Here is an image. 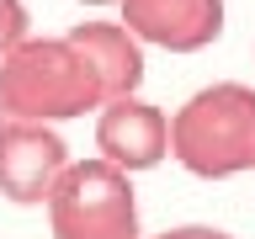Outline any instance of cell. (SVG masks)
I'll return each mask as SVG.
<instances>
[{
    "instance_id": "5b68a950",
    "label": "cell",
    "mask_w": 255,
    "mask_h": 239,
    "mask_svg": "<svg viewBox=\"0 0 255 239\" xmlns=\"http://www.w3.org/2000/svg\"><path fill=\"white\" fill-rule=\"evenodd\" d=\"M96 149L123 175L154 170L170 154V117L143 96H117V101H107L96 112Z\"/></svg>"
},
{
    "instance_id": "277c9868",
    "label": "cell",
    "mask_w": 255,
    "mask_h": 239,
    "mask_svg": "<svg viewBox=\"0 0 255 239\" xmlns=\"http://www.w3.org/2000/svg\"><path fill=\"white\" fill-rule=\"evenodd\" d=\"M69 165H75L69 159V143L48 122L0 117V197L5 202H21V207L48 202Z\"/></svg>"
},
{
    "instance_id": "ba28073f",
    "label": "cell",
    "mask_w": 255,
    "mask_h": 239,
    "mask_svg": "<svg viewBox=\"0 0 255 239\" xmlns=\"http://www.w3.org/2000/svg\"><path fill=\"white\" fill-rule=\"evenodd\" d=\"M27 43V5L21 0H0V59Z\"/></svg>"
},
{
    "instance_id": "3957f363",
    "label": "cell",
    "mask_w": 255,
    "mask_h": 239,
    "mask_svg": "<svg viewBox=\"0 0 255 239\" xmlns=\"http://www.w3.org/2000/svg\"><path fill=\"white\" fill-rule=\"evenodd\" d=\"M53 239H138V202L128 175L107 159H75L48 197Z\"/></svg>"
},
{
    "instance_id": "52a82bcc",
    "label": "cell",
    "mask_w": 255,
    "mask_h": 239,
    "mask_svg": "<svg viewBox=\"0 0 255 239\" xmlns=\"http://www.w3.org/2000/svg\"><path fill=\"white\" fill-rule=\"evenodd\" d=\"M64 37L85 53V64L96 69L107 101H117V96H138V80H143V43L123 27V21H80V27H69Z\"/></svg>"
},
{
    "instance_id": "30bf717a",
    "label": "cell",
    "mask_w": 255,
    "mask_h": 239,
    "mask_svg": "<svg viewBox=\"0 0 255 239\" xmlns=\"http://www.w3.org/2000/svg\"><path fill=\"white\" fill-rule=\"evenodd\" d=\"M85 5H112V0H85ZM117 5H123V0H117Z\"/></svg>"
},
{
    "instance_id": "8992f818",
    "label": "cell",
    "mask_w": 255,
    "mask_h": 239,
    "mask_svg": "<svg viewBox=\"0 0 255 239\" xmlns=\"http://www.w3.org/2000/svg\"><path fill=\"white\" fill-rule=\"evenodd\" d=\"M123 27L138 43L197 53L218 43L223 32V0H123Z\"/></svg>"
},
{
    "instance_id": "9c48e42d",
    "label": "cell",
    "mask_w": 255,
    "mask_h": 239,
    "mask_svg": "<svg viewBox=\"0 0 255 239\" xmlns=\"http://www.w3.org/2000/svg\"><path fill=\"white\" fill-rule=\"evenodd\" d=\"M154 239H234V234H223L213 223H181V229H165V234H154Z\"/></svg>"
},
{
    "instance_id": "6da1fadb",
    "label": "cell",
    "mask_w": 255,
    "mask_h": 239,
    "mask_svg": "<svg viewBox=\"0 0 255 239\" xmlns=\"http://www.w3.org/2000/svg\"><path fill=\"white\" fill-rule=\"evenodd\" d=\"M107 91L69 37H27L0 59V117L16 122H64L80 112H101Z\"/></svg>"
},
{
    "instance_id": "7a4b0ae2",
    "label": "cell",
    "mask_w": 255,
    "mask_h": 239,
    "mask_svg": "<svg viewBox=\"0 0 255 239\" xmlns=\"http://www.w3.org/2000/svg\"><path fill=\"white\" fill-rule=\"evenodd\" d=\"M170 154L202 181L255 170V91L218 80L186 96L170 117Z\"/></svg>"
}]
</instances>
